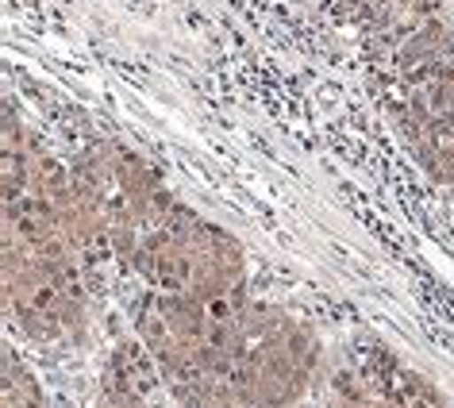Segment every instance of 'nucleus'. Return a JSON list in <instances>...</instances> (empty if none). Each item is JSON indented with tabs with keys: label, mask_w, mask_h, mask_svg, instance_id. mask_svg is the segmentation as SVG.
I'll use <instances>...</instances> for the list:
<instances>
[{
	"label": "nucleus",
	"mask_w": 454,
	"mask_h": 408,
	"mask_svg": "<svg viewBox=\"0 0 454 408\" xmlns=\"http://www.w3.org/2000/svg\"><path fill=\"white\" fill-rule=\"evenodd\" d=\"M343 408H439L435 389L393 355L355 358L339 378Z\"/></svg>",
	"instance_id": "nucleus-1"
},
{
	"label": "nucleus",
	"mask_w": 454,
	"mask_h": 408,
	"mask_svg": "<svg viewBox=\"0 0 454 408\" xmlns=\"http://www.w3.org/2000/svg\"><path fill=\"white\" fill-rule=\"evenodd\" d=\"M97 408H146L143 401V350L120 347L100 381Z\"/></svg>",
	"instance_id": "nucleus-2"
},
{
	"label": "nucleus",
	"mask_w": 454,
	"mask_h": 408,
	"mask_svg": "<svg viewBox=\"0 0 454 408\" xmlns=\"http://www.w3.org/2000/svg\"><path fill=\"white\" fill-rule=\"evenodd\" d=\"M4 408H47L39 385L31 381V373L12 355L4 358Z\"/></svg>",
	"instance_id": "nucleus-3"
}]
</instances>
